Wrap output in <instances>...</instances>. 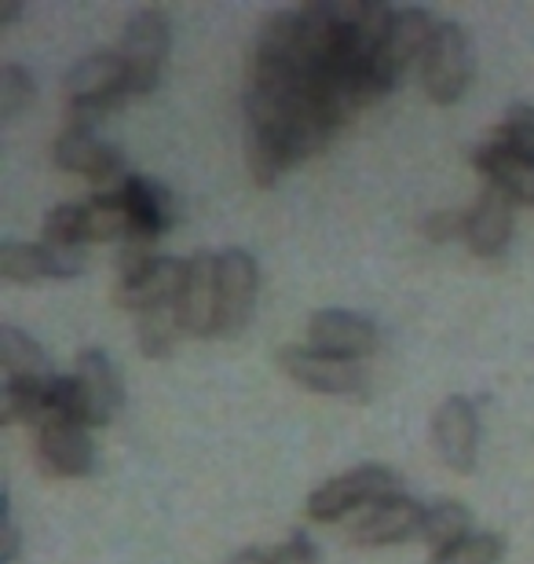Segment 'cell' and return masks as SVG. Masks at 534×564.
I'll list each match as a JSON object with an SVG mask.
<instances>
[{"mask_svg":"<svg viewBox=\"0 0 534 564\" xmlns=\"http://www.w3.org/2000/svg\"><path fill=\"white\" fill-rule=\"evenodd\" d=\"M173 319L187 337H216L220 323V253H195L187 261L184 290L173 304Z\"/></svg>","mask_w":534,"mask_h":564,"instance_id":"cell-6","label":"cell"},{"mask_svg":"<svg viewBox=\"0 0 534 564\" xmlns=\"http://www.w3.org/2000/svg\"><path fill=\"white\" fill-rule=\"evenodd\" d=\"M19 11H22V4H19V0H11V4H4V8H0V26H8V22L19 15Z\"/></svg>","mask_w":534,"mask_h":564,"instance_id":"cell-33","label":"cell"},{"mask_svg":"<svg viewBox=\"0 0 534 564\" xmlns=\"http://www.w3.org/2000/svg\"><path fill=\"white\" fill-rule=\"evenodd\" d=\"M472 513L469 506L454 502V499H439L425 506V521H422V539L432 546V554L436 550H447L454 543H461V539H469L472 532Z\"/></svg>","mask_w":534,"mask_h":564,"instance_id":"cell-22","label":"cell"},{"mask_svg":"<svg viewBox=\"0 0 534 564\" xmlns=\"http://www.w3.org/2000/svg\"><path fill=\"white\" fill-rule=\"evenodd\" d=\"M118 195H121L124 209H129V217H132V239L157 242L168 228H173L176 198L168 195V187H162L157 180L129 173V180L118 187Z\"/></svg>","mask_w":534,"mask_h":564,"instance_id":"cell-18","label":"cell"},{"mask_svg":"<svg viewBox=\"0 0 534 564\" xmlns=\"http://www.w3.org/2000/svg\"><path fill=\"white\" fill-rule=\"evenodd\" d=\"M74 397H77V422L85 429H99L107 425L113 414H118L124 392H121V378L107 352L99 348H85L74 364Z\"/></svg>","mask_w":534,"mask_h":564,"instance_id":"cell-9","label":"cell"},{"mask_svg":"<svg viewBox=\"0 0 534 564\" xmlns=\"http://www.w3.org/2000/svg\"><path fill=\"white\" fill-rule=\"evenodd\" d=\"M439 22L432 19V11L425 8H395L389 37L378 48L370 63V96L378 104L381 96H389L395 85L403 82V74L411 70V63L422 66V55L428 48V41L436 37Z\"/></svg>","mask_w":534,"mask_h":564,"instance_id":"cell-2","label":"cell"},{"mask_svg":"<svg viewBox=\"0 0 534 564\" xmlns=\"http://www.w3.org/2000/svg\"><path fill=\"white\" fill-rule=\"evenodd\" d=\"M308 341L312 348H319L326 356L359 364V359L378 352V326H373L367 315L326 308V312H315L308 319Z\"/></svg>","mask_w":534,"mask_h":564,"instance_id":"cell-16","label":"cell"},{"mask_svg":"<svg viewBox=\"0 0 534 564\" xmlns=\"http://www.w3.org/2000/svg\"><path fill=\"white\" fill-rule=\"evenodd\" d=\"M422 231L428 242H450L465 239V209H436L422 220Z\"/></svg>","mask_w":534,"mask_h":564,"instance_id":"cell-29","label":"cell"},{"mask_svg":"<svg viewBox=\"0 0 534 564\" xmlns=\"http://www.w3.org/2000/svg\"><path fill=\"white\" fill-rule=\"evenodd\" d=\"M472 77V48L458 22H439L436 37L428 41L422 55V85L432 104L450 107L458 104Z\"/></svg>","mask_w":534,"mask_h":564,"instance_id":"cell-4","label":"cell"},{"mask_svg":"<svg viewBox=\"0 0 534 564\" xmlns=\"http://www.w3.org/2000/svg\"><path fill=\"white\" fill-rule=\"evenodd\" d=\"M505 554V539L494 532H472L447 550H436L428 564H498Z\"/></svg>","mask_w":534,"mask_h":564,"instance_id":"cell-24","label":"cell"},{"mask_svg":"<svg viewBox=\"0 0 534 564\" xmlns=\"http://www.w3.org/2000/svg\"><path fill=\"white\" fill-rule=\"evenodd\" d=\"M227 564H271V554H264V550H257V546H246V550H238Z\"/></svg>","mask_w":534,"mask_h":564,"instance_id":"cell-32","label":"cell"},{"mask_svg":"<svg viewBox=\"0 0 534 564\" xmlns=\"http://www.w3.org/2000/svg\"><path fill=\"white\" fill-rule=\"evenodd\" d=\"M33 104V77L19 63L0 66V118L11 121Z\"/></svg>","mask_w":534,"mask_h":564,"instance_id":"cell-28","label":"cell"},{"mask_svg":"<svg viewBox=\"0 0 534 564\" xmlns=\"http://www.w3.org/2000/svg\"><path fill=\"white\" fill-rule=\"evenodd\" d=\"M472 165L487 176V184L505 191L520 206H534V158L513 154L502 143L487 140L472 147Z\"/></svg>","mask_w":534,"mask_h":564,"instance_id":"cell-19","label":"cell"},{"mask_svg":"<svg viewBox=\"0 0 534 564\" xmlns=\"http://www.w3.org/2000/svg\"><path fill=\"white\" fill-rule=\"evenodd\" d=\"M19 557V528L11 521V510L4 502V524H0V564H11Z\"/></svg>","mask_w":534,"mask_h":564,"instance_id":"cell-31","label":"cell"},{"mask_svg":"<svg viewBox=\"0 0 534 564\" xmlns=\"http://www.w3.org/2000/svg\"><path fill=\"white\" fill-rule=\"evenodd\" d=\"M513 206L516 202L498 191L494 184H483L476 202L465 209V246L476 257H502L509 239H513Z\"/></svg>","mask_w":534,"mask_h":564,"instance_id":"cell-17","label":"cell"},{"mask_svg":"<svg viewBox=\"0 0 534 564\" xmlns=\"http://www.w3.org/2000/svg\"><path fill=\"white\" fill-rule=\"evenodd\" d=\"M44 239L41 242H52V246H85V206L81 202H63L55 206L48 217H44Z\"/></svg>","mask_w":534,"mask_h":564,"instance_id":"cell-27","label":"cell"},{"mask_svg":"<svg viewBox=\"0 0 534 564\" xmlns=\"http://www.w3.org/2000/svg\"><path fill=\"white\" fill-rule=\"evenodd\" d=\"M85 272V250L52 242H4L0 246V275L8 282L74 279Z\"/></svg>","mask_w":534,"mask_h":564,"instance_id":"cell-12","label":"cell"},{"mask_svg":"<svg viewBox=\"0 0 534 564\" xmlns=\"http://www.w3.org/2000/svg\"><path fill=\"white\" fill-rule=\"evenodd\" d=\"M52 162L66 169V173L92 180L103 191H118L129 180L121 151L107 140H99L92 129H63L52 143Z\"/></svg>","mask_w":534,"mask_h":564,"instance_id":"cell-8","label":"cell"},{"mask_svg":"<svg viewBox=\"0 0 534 564\" xmlns=\"http://www.w3.org/2000/svg\"><path fill=\"white\" fill-rule=\"evenodd\" d=\"M33 458H37V469L52 480H74V477H88L96 466V447L88 440V429L77 422H63V425H48L37 429V440H33Z\"/></svg>","mask_w":534,"mask_h":564,"instance_id":"cell-14","label":"cell"},{"mask_svg":"<svg viewBox=\"0 0 534 564\" xmlns=\"http://www.w3.org/2000/svg\"><path fill=\"white\" fill-rule=\"evenodd\" d=\"M66 129H92L129 96V70L121 52H92L66 74Z\"/></svg>","mask_w":534,"mask_h":564,"instance_id":"cell-1","label":"cell"},{"mask_svg":"<svg viewBox=\"0 0 534 564\" xmlns=\"http://www.w3.org/2000/svg\"><path fill=\"white\" fill-rule=\"evenodd\" d=\"M279 367L301 389L323 392V397H359V392H367V370H362V364L326 356L319 348H279Z\"/></svg>","mask_w":534,"mask_h":564,"instance_id":"cell-7","label":"cell"},{"mask_svg":"<svg viewBox=\"0 0 534 564\" xmlns=\"http://www.w3.org/2000/svg\"><path fill=\"white\" fill-rule=\"evenodd\" d=\"M246 165H249V173H253L257 187H275L279 176L293 165V158L275 137L246 126Z\"/></svg>","mask_w":534,"mask_h":564,"instance_id":"cell-23","label":"cell"},{"mask_svg":"<svg viewBox=\"0 0 534 564\" xmlns=\"http://www.w3.org/2000/svg\"><path fill=\"white\" fill-rule=\"evenodd\" d=\"M184 275H187V261H176V257H154L140 275L113 282V304L132 315L162 312L168 304H176L179 290H184Z\"/></svg>","mask_w":534,"mask_h":564,"instance_id":"cell-15","label":"cell"},{"mask_svg":"<svg viewBox=\"0 0 534 564\" xmlns=\"http://www.w3.org/2000/svg\"><path fill=\"white\" fill-rule=\"evenodd\" d=\"M179 326L173 319V312H143L135 315V341H140V352L146 359H165L173 352Z\"/></svg>","mask_w":534,"mask_h":564,"instance_id":"cell-25","label":"cell"},{"mask_svg":"<svg viewBox=\"0 0 534 564\" xmlns=\"http://www.w3.org/2000/svg\"><path fill=\"white\" fill-rule=\"evenodd\" d=\"M432 444L454 473H472L480 455V419L465 397H447L432 414Z\"/></svg>","mask_w":534,"mask_h":564,"instance_id":"cell-13","label":"cell"},{"mask_svg":"<svg viewBox=\"0 0 534 564\" xmlns=\"http://www.w3.org/2000/svg\"><path fill=\"white\" fill-rule=\"evenodd\" d=\"M260 290V268L253 253L246 250H224L220 253V323H216V337L242 334L257 308Z\"/></svg>","mask_w":534,"mask_h":564,"instance_id":"cell-11","label":"cell"},{"mask_svg":"<svg viewBox=\"0 0 534 564\" xmlns=\"http://www.w3.org/2000/svg\"><path fill=\"white\" fill-rule=\"evenodd\" d=\"M425 506L411 495H389L362 510V517L348 528L351 546H395L406 539H422Z\"/></svg>","mask_w":534,"mask_h":564,"instance_id":"cell-10","label":"cell"},{"mask_svg":"<svg viewBox=\"0 0 534 564\" xmlns=\"http://www.w3.org/2000/svg\"><path fill=\"white\" fill-rule=\"evenodd\" d=\"M0 367H4L8 381H44L55 378L44 348L33 341L30 334L15 330V326H0Z\"/></svg>","mask_w":534,"mask_h":564,"instance_id":"cell-20","label":"cell"},{"mask_svg":"<svg viewBox=\"0 0 534 564\" xmlns=\"http://www.w3.org/2000/svg\"><path fill=\"white\" fill-rule=\"evenodd\" d=\"M494 143H502L505 151L534 158V107L531 104H513L505 110L502 126L494 129Z\"/></svg>","mask_w":534,"mask_h":564,"instance_id":"cell-26","label":"cell"},{"mask_svg":"<svg viewBox=\"0 0 534 564\" xmlns=\"http://www.w3.org/2000/svg\"><path fill=\"white\" fill-rule=\"evenodd\" d=\"M271 564H315V546L304 532H293L286 543H282L275 554H271Z\"/></svg>","mask_w":534,"mask_h":564,"instance_id":"cell-30","label":"cell"},{"mask_svg":"<svg viewBox=\"0 0 534 564\" xmlns=\"http://www.w3.org/2000/svg\"><path fill=\"white\" fill-rule=\"evenodd\" d=\"M168 48H173V30H168V15L162 8H143L135 11L124 26L121 37V59L129 70V96H146L154 93L162 82Z\"/></svg>","mask_w":534,"mask_h":564,"instance_id":"cell-3","label":"cell"},{"mask_svg":"<svg viewBox=\"0 0 534 564\" xmlns=\"http://www.w3.org/2000/svg\"><path fill=\"white\" fill-rule=\"evenodd\" d=\"M85 206V242H129L132 239V217L124 209L118 191H99L96 198L81 202Z\"/></svg>","mask_w":534,"mask_h":564,"instance_id":"cell-21","label":"cell"},{"mask_svg":"<svg viewBox=\"0 0 534 564\" xmlns=\"http://www.w3.org/2000/svg\"><path fill=\"white\" fill-rule=\"evenodd\" d=\"M389 495H400V477L389 466H359L315 488L308 499V517L319 524H334L359 506H373Z\"/></svg>","mask_w":534,"mask_h":564,"instance_id":"cell-5","label":"cell"}]
</instances>
